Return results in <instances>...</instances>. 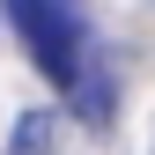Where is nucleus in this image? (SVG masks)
<instances>
[{
	"instance_id": "obj_3",
	"label": "nucleus",
	"mask_w": 155,
	"mask_h": 155,
	"mask_svg": "<svg viewBox=\"0 0 155 155\" xmlns=\"http://www.w3.org/2000/svg\"><path fill=\"white\" fill-rule=\"evenodd\" d=\"M74 111H81L89 126H104L111 111H118V81H111V67H104V59L81 74V89H74Z\"/></svg>"
},
{
	"instance_id": "obj_2",
	"label": "nucleus",
	"mask_w": 155,
	"mask_h": 155,
	"mask_svg": "<svg viewBox=\"0 0 155 155\" xmlns=\"http://www.w3.org/2000/svg\"><path fill=\"white\" fill-rule=\"evenodd\" d=\"M0 155H67V118L45 111V104L22 111V118L8 126V148H0Z\"/></svg>"
},
{
	"instance_id": "obj_1",
	"label": "nucleus",
	"mask_w": 155,
	"mask_h": 155,
	"mask_svg": "<svg viewBox=\"0 0 155 155\" xmlns=\"http://www.w3.org/2000/svg\"><path fill=\"white\" fill-rule=\"evenodd\" d=\"M8 22H15V37L30 45V59L45 67L67 96L81 89V74L96 67V30H89L81 8H59V0H15Z\"/></svg>"
}]
</instances>
